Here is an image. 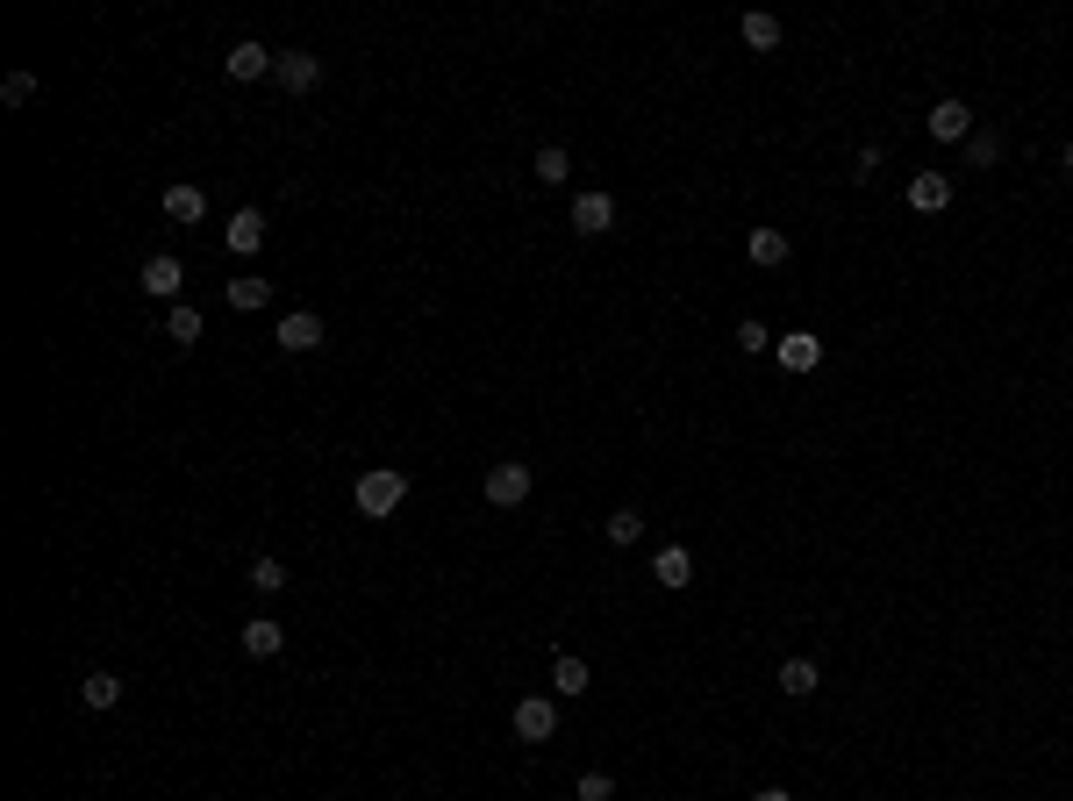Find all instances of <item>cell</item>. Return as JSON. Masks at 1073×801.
<instances>
[{
  "label": "cell",
  "mask_w": 1073,
  "mask_h": 801,
  "mask_svg": "<svg viewBox=\"0 0 1073 801\" xmlns=\"http://www.w3.org/2000/svg\"><path fill=\"white\" fill-rule=\"evenodd\" d=\"M351 502H358V516L387 523V516H395V508L408 502V473H395V465H372V473H358Z\"/></svg>",
  "instance_id": "cell-1"
},
{
  "label": "cell",
  "mask_w": 1073,
  "mask_h": 801,
  "mask_svg": "<svg viewBox=\"0 0 1073 801\" xmlns=\"http://www.w3.org/2000/svg\"><path fill=\"white\" fill-rule=\"evenodd\" d=\"M272 344H280V351H323V315L315 308H294V315H280V329H272Z\"/></svg>",
  "instance_id": "cell-2"
},
{
  "label": "cell",
  "mask_w": 1073,
  "mask_h": 801,
  "mask_svg": "<svg viewBox=\"0 0 1073 801\" xmlns=\"http://www.w3.org/2000/svg\"><path fill=\"white\" fill-rule=\"evenodd\" d=\"M487 502L494 508H523V502H530V465H523V459H502L487 473Z\"/></svg>",
  "instance_id": "cell-3"
},
{
  "label": "cell",
  "mask_w": 1073,
  "mask_h": 801,
  "mask_svg": "<svg viewBox=\"0 0 1073 801\" xmlns=\"http://www.w3.org/2000/svg\"><path fill=\"white\" fill-rule=\"evenodd\" d=\"M179 280H187V265H179L172 251H150L144 272H136V286H144L150 301H179Z\"/></svg>",
  "instance_id": "cell-4"
},
{
  "label": "cell",
  "mask_w": 1073,
  "mask_h": 801,
  "mask_svg": "<svg viewBox=\"0 0 1073 801\" xmlns=\"http://www.w3.org/2000/svg\"><path fill=\"white\" fill-rule=\"evenodd\" d=\"M272 80H280L286 94H315V86H323V57H315V51H280Z\"/></svg>",
  "instance_id": "cell-5"
},
{
  "label": "cell",
  "mask_w": 1073,
  "mask_h": 801,
  "mask_svg": "<svg viewBox=\"0 0 1073 801\" xmlns=\"http://www.w3.org/2000/svg\"><path fill=\"white\" fill-rule=\"evenodd\" d=\"M551 730H558V702H544V694L516 702V737L523 745H551Z\"/></svg>",
  "instance_id": "cell-6"
},
{
  "label": "cell",
  "mask_w": 1073,
  "mask_h": 801,
  "mask_svg": "<svg viewBox=\"0 0 1073 801\" xmlns=\"http://www.w3.org/2000/svg\"><path fill=\"white\" fill-rule=\"evenodd\" d=\"M774 358L788 372H816V366H823V337H816V329H788V337L774 344Z\"/></svg>",
  "instance_id": "cell-7"
},
{
  "label": "cell",
  "mask_w": 1073,
  "mask_h": 801,
  "mask_svg": "<svg viewBox=\"0 0 1073 801\" xmlns=\"http://www.w3.org/2000/svg\"><path fill=\"white\" fill-rule=\"evenodd\" d=\"M652 580L666 587V594H680V587L694 580V558H687V544H659V551H652Z\"/></svg>",
  "instance_id": "cell-8"
},
{
  "label": "cell",
  "mask_w": 1073,
  "mask_h": 801,
  "mask_svg": "<svg viewBox=\"0 0 1073 801\" xmlns=\"http://www.w3.org/2000/svg\"><path fill=\"white\" fill-rule=\"evenodd\" d=\"M924 129L938 136V144H966V136H974V108H966V101H938Z\"/></svg>",
  "instance_id": "cell-9"
},
{
  "label": "cell",
  "mask_w": 1073,
  "mask_h": 801,
  "mask_svg": "<svg viewBox=\"0 0 1073 801\" xmlns=\"http://www.w3.org/2000/svg\"><path fill=\"white\" fill-rule=\"evenodd\" d=\"M572 230H580V236H609L616 230V201H609V193H580V201H572Z\"/></svg>",
  "instance_id": "cell-10"
},
{
  "label": "cell",
  "mask_w": 1073,
  "mask_h": 801,
  "mask_svg": "<svg viewBox=\"0 0 1073 801\" xmlns=\"http://www.w3.org/2000/svg\"><path fill=\"white\" fill-rule=\"evenodd\" d=\"M272 65H280V51H265V43H236V51L222 57V72H230V80H265Z\"/></svg>",
  "instance_id": "cell-11"
},
{
  "label": "cell",
  "mask_w": 1073,
  "mask_h": 801,
  "mask_svg": "<svg viewBox=\"0 0 1073 801\" xmlns=\"http://www.w3.org/2000/svg\"><path fill=\"white\" fill-rule=\"evenodd\" d=\"M222 244L244 251V259H251V251H265V215H259V208H236L230 230H222Z\"/></svg>",
  "instance_id": "cell-12"
},
{
  "label": "cell",
  "mask_w": 1073,
  "mask_h": 801,
  "mask_svg": "<svg viewBox=\"0 0 1073 801\" xmlns=\"http://www.w3.org/2000/svg\"><path fill=\"white\" fill-rule=\"evenodd\" d=\"M945 201H951V179L945 172H916L909 179V208H916V215H938Z\"/></svg>",
  "instance_id": "cell-13"
},
{
  "label": "cell",
  "mask_w": 1073,
  "mask_h": 801,
  "mask_svg": "<svg viewBox=\"0 0 1073 801\" xmlns=\"http://www.w3.org/2000/svg\"><path fill=\"white\" fill-rule=\"evenodd\" d=\"M244 652L251 658H280L286 652V630L272 623V615H251V623H244Z\"/></svg>",
  "instance_id": "cell-14"
},
{
  "label": "cell",
  "mask_w": 1073,
  "mask_h": 801,
  "mask_svg": "<svg viewBox=\"0 0 1073 801\" xmlns=\"http://www.w3.org/2000/svg\"><path fill=\"white\" fill-rule=\"evenodd\" d=\"M551 687H558V702H572V694H587V658L558 652V658H551Z\"/></svg>",
  "instance_id": "cell-15"
},
{
  "label": "cell",
  "mask_w": 1073,
  "mask_h": 801,
  "mask_svg": "<svg viewBox=\"0 0 1073 801\" xmlns=\"http://www.w3.org/2000/svg\"><path fill=\"white\" fill-rule=\"evenodd\" d=\"M265 301H272V280H259V272H236V280H230V308H265Z\"/></svg>",
  "instance_id": "cell-16"
},
{
  "label": "cell",
  "mask_w": 1073,
  "mask_h": 801,
  "mask_svg": "<svg viewBox=\"0 0 1073 801\" xmlns=\"http://www.w3.org/2000/svg\"><path fill=\"white\" fill-rule=\"evenodd\" d=\"M165 215H172V222H201L208 215L201 187H165Z\"/></svg>",
  "instance_id": "cell-17"
},
{
  "label": "cell",
  "mask_w": 1073,
  "mask_h": 801,
  "mask_svg": "<svg viewBox=\"0 0 1073 801\" xmlns=\"http://www.w3.org/2000/svg\"><path fill=\"white\" fill-rule=\"evenodd\" d=\"M751 265H788V230H751Z\"/></svg>",
  "instance_id": "cell-18"
},
{
  "label": "cell",
  "mask_w": 1073,
  "mask_h": 801,
  "mask_svg": "<svg viewBox=\"0 0 1073 801\" xmlns=\"http://www.w3.org/2000/svg\"><path fill=\"white\" fill-rule=\"evenodd\" d=\"M80 702L86 708H115V702H123V679H115V673H86L80 679Z\"/></svg>",
  "instance_id": "cell-19"
},
{
  "label": "cell",
  "mask_w": 1073,
  "mask_h": 801,
  "mask_svg": "<svg viewBox=\"0 0 1073 801\" xmlns=\"http://www.w3.org/2000/svg\"><path fill=\"white\" fill-rule=\"evenodd\" d=\"M816 679H823V673H816V658H780V687H788L795 702H802V694H816Z\"/></svg>",
  "instance_id": "cell-20"
},
{
  "label": "cell",
  "mask_w": 1073,
  "mask_h": 801,
  "mask_svg": "<svg viewBox=\"0 0 1073 801\" xmlns=\"http://www.w3.org/2000/svg\"><path fill=\"white\" fill-rule=\"evenodd\" d=\"M165 344H179V351L201 344V308H172V315H165Z\"/></svg>",
  "instance_id": "cell-21"
},
{
  "label": "cell",
  "mask_w": 1073,
  "mask_h": 801,
  "mask_svg": "<svg viewBox=\"0 0 1073 801\" xmlns=\"http://www.w3.org/2000/svg\"><path fill=\"white\" fill-rule=\"evenodd\" d=\"M745 43L751 51H780V22L774 14H745Z\"/></svg>",
  "instance_id": "cell-22"
},
{
  "label": "cell",
  "mask_w": 1073,
  "mask_h": 801,
  "mask_svg": "<svg viewBox=\"0 0 1073 801\" xmlns=\"http://www.w3.org/2000/svg\"><path fill=\"white\" fill-rule=\"evenodd\" d=\"M566 172H572V158H566L558 144H544V150H537V179H544V187H566Z\"/></svg>",
  "instance_id": "cell-23"
},
{
  "label": "cell",
  "mask_w": 1073,
  "mask_h": 801,
  "mask_svg": "<svg viewBox=\"0 0 1073 801\" xmlns=\"http://www.w3.org/2000/svg\"><path fill=\"white\" fill-rule=\"evenodd\" d=\"M644 537V516H638V508H616V516H609V544H638Z\"/></svg>",
  "instance_id": "cell-24"
},
{
  "label": "cell",
  "mask_w": 1073,
  "mask_h": 801,
  "mask_svg": "<svg viewBox=\"0 0 1073 801\" xmlns=\"http://www.w3.org/2000/svg\"><path fill=\"white\" fill-rule=\"evenodd\" d=\"M251 587H259V594H280V587H286V566H280V558H259V566H251Z\"/></svg>",
  "instance_id": "cell-25"
},
{
  "label": "cell",
  "mask_w": 1073,
  "mask_h": 801,
  "mask_svg": "<svg viewBox=\"0 0 1073 801\" xmlns=\"http://www.w3.org/2000/svg\"><path fill=\"white\" fill-rule=\"evenodd\" d=\"M995 158H1002V136H988V129L966 136V165H995Z\"/></svg>",
  "instance_id": "cell-26"
},
{
  "label": "cell",
  "mask_w": 1073,
  "mask_h": 801,
  "mask_svg": "<svg viewBox=\"0 0 1073 801\" xmlns=\"http://www.w3.org/2000/svg\"><path fill=\"white\" fill-rule=\"evenodd\" d=\"M0 101H8V108H22V101H36V80H29V72H8V80H0Z\"/></svg>",
  "instance_id": "cell-27"
},
{
  "label": "cell",
  "mask_w": 1073,
  "mask_h": 801,
  "mask_svg": "<svg viewBox=\"0 0 1073 801\" xmlns=\"http://www.w3.org/2000/svg\"><path fill=\"white\" fill-rule=\"evenodd\" d=\"M737 351H774V337H766V323H751V315H745V323H737Z\"/></svg>",
  "instance_id": "cell-28"
},
{
  "label": "cell",
  "mask_w": 1073,
  "mask_h": 801,
  "mask_svg": "<svg viewBox=\"0 0 1073 801\" xmlns=\"http://www.w3.org/2000/svg\"><path fill=\"white\" fill-rule=\"evenodd\" d=\"M609 794H616L609 773H580V801H609Z\"/></svg>",
  "instance_id": "cell-29"
},
{
  "label": "cell",
  "mask_w": 1073,
  "mask_h": 801,
  "mask_svg": "<svg viewBox=\"0 0 1073 801\" xmlns=\"http://www.w3.org/2000/svg\"><path fill=\"white\" fill-rule=\"evenodd\" d=\"M751 801H795V794H788V788H759Z\"/></svg>",
  "instance_id": "cell-30"
},
{
  "label": "cell",
  "mask_w": 1073,
  "mask_h": 801,
  "mask_svg": "<svg viewBox=\"0 0 1073 801\" xmlns=\"http://www.w3.org/2000/svg\"><path fill=\"white\" fill-rule=\"evenodd\" d=\"M1066 172H1073V144H1066Z\"/></svg>",
  "instance_id": "cell-31"
}]
</instances>
